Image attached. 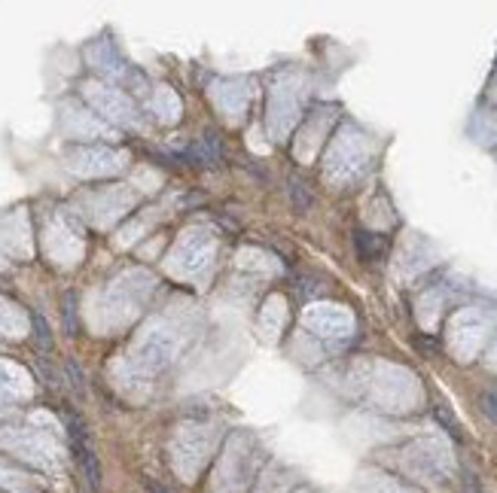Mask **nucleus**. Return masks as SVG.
<instances>
[{
  "label": "nucleus",
  "mask_w": 497,
  "mask_h": 493,
  "mask_svg": "<svg viewBox=\"0 0 497 493\" xmlns=\"http://www.w3.org/2000/svg\"><path fill=\"white\" fill-rule=\"evenodd\" d=\"M0 393H9V396L28 393V375L22 372V368H16V366L0 363Z\"/></svg>",
  "instance_id": "nucleus-17"
},
{
  "label": "nucleus",
  "mask_w": 497,
  "mask_h": 493,
  "mask_svg": "<svg viewBox=\"0 0 497 493\" xmlns=\"http://www.w3.org/2000/svg\"><path fill=\"white\" fill-rule=\"evenodd\" d=\"M302 493H306V490H302Z\"/></svg>",
  "instance_id": "nucleus-26"
},
{
  "label": "nucleus",
  "mask_w": 497,
  "mask_h": 493,
  "mask_svg": "<svg viewBox=\"0 0 497 493\" xmlns=\"http://www.w3.org/2000/svg\"><path fill=\"white\" fill-rule=\"evenodd\" d=\"M250 454H253V448H250L247 436H235L229 441L226 457H223V463H220V478H217V484H220L223 493H235L247 481V475H250Z\"/></svg>",
  "instance_id": "nucleus-7"
},
{
  "label": "nucleus",
  "mask_w": 497,
  "mask_h": 493,
  "mask_svg": "<svg viewBox=\"0 0 497 493\" xmlns=\"http://www.w3.org/2000/svg\"><path fill=\"white\" fill-rule=\"evenodd\" d=\"M86 95L92 98L101 110H104V116L116 119V122H125V125H135V122H138V113H135V107H131V101L123 98L119 91L104 89V86H89Z\"/></svg>",
  "instance_id": "nucleus-13"
},
{
  "label": "nucleus",
  "mask_w": 497,
  "mask_h": 493,
  "mask_svg": "<svg viewBox=\"0 0 497 493\" xmlns=\"http://www.w3.org/2000/svg\"><path fill=\"white\" fill-rule=\"evenodd\" d=\"M147 493H168L162 484H156V481H147Z\"/></svg>",
  "instance_id": "nucleus-25"
},
{
  "label": "nucleus",
  "mask_w": 497,
  "mask_h": 493,
  "mask_svg": "<svg viewBox=\"0 0 497 493\" xmlns=\"http://www.w3.org/2000/svg\"><path fill=\"white\" fill-rule=\"evenodd\" d=\"M25 481H28V478H25L18 469L0 463V487H25Z\"/></svg>",
  "instance_id": "nucleus-21"
},
{
  "label": "nucleus",
  "mask_w": 497,
  "mask_h": 493,
  "mask_svg": "<svg viewBox=\"0 0 497 493\" xmlns=\"http://www.w3.org/2000/svg\"><path fill=\"white\" fill-rule=\"evenodd\" d=\"M406 463H409V469L415 472V475H421L428 481H440V484L452 475V469H454L449 448L436 438H421V441H415V445L406 448Z\"/></svg>",
  "instance_id": "nucleus-5"
},
{
  "label": "nucleus",
  "mask_w": 497,
  "mask_h": 493,
  "mask_svg": "<svg viewBox=\"0 0 497 493\" xmlns=\"http://www.w3.org/2000/svg\"><path fill=\"white\" fill-rule=\"evenodd\" d=\"M31 326H34V338L43 351H52V332H49V323L40 314H31Z\"/></svg>",
  "instance_id": "nucleus-20"
},
{
  "label": "nucleus",
  "mask_w": 497,
  "mask_h": 493,
  "mask_svg": "<svg viewBox=\"0 0 497 493\" xmlns=\"http://www.w3.org/2000/svg\"><path fill=\"white\" fill-rule=\"evenodd\" d=\"M0 445L9 448L13 454H18L22 460H28V463L40 466V469L52 466V450H49L46 441L40 436H34V433H16V429H9V433L0 436Z\"/></svg>",
  "instance_id": "nucleus-12"
},
{
  "label": "nucleus",
  "mask_w": 497,
  "mask_h": 493,
  "mask_svg": "<svg viewBox=\"0 0 497 493\" xmlns=\"http://www.w3.org/2000/svg\"><path fill=\"white\" fill-rule=\"evenodd\" d=\"M67 332L77 335V323H74V293H67Z\"/></svg>",
  "instance_id": "nucleus-24"
},
{
  "label": "nucleus",
  "mask_w": 497,
  "mask_h": 493,
  "mask_svg": "<svg viewBox=\"0 0 497 493\" xmlns=\"http://www.w3.org/2000/svg\"><path fill=\"white\" fill-rule=\"evenodd\" d=\"M367 147H363L360 135L354 131H342L333 143L330 156H327V177L330 180H351L367 168Z\"/></svg>",
  "instance_id": "nucleus-6"
},
{
  "label": "nucleus",
  "mask_w": 497,
  "mask_h": 493,
  "mask_svg": "<svg viewBox=\"0 0 497 493\" xmlns=\"http://www.w3.org/2000/svg\"><path fill=\"white\" fill-rule=\"evenodd\" d=\"M211 256H214V232L211 229H186L180 232L168 253V271L174 277H196L208 268Z\"/></svg>",
  "instance_id": "nucleus-3"
},
{
  "label": "nucleus",
  "mask_w": 497,
  "mask_h": 493,
  "mask_svg": "<svg viewBox=\"0 0 497 493\" xmlns=\"http://www.w3.org/2000/svg\"><path fill=\"white\" fill-rule=\"evenodd\" d=\"M302 320H306V326L314 335H323V338H348L354 329L351 314L339 305H311L306 307Z\"/></svg>",
  "instance_id": "nucleus-8"
},
{
  "label": "nucleus",
  "mask_w": 497,
  "mask_h": 493,
  "mask_svg": "<svg viewBox=\"0 0 497 493\" xmlns=\"http://www.w3.org/2000/svg\"><path fill=\"white\" fill-rule=\"evenodd\" d=\"M482 408H485V414H488L494 424H497V390H491V393H485L482 399Z\"/></svg>",
  "instance_id": "nucleus-23"
},
{
  "label": "nucleus",
  "mask_w": 497,
  "mask_h": 493,
  "mask_svg": "<svg viewBox=\"0 0 497 493\" xmlns=\"http://www.w3.org/2000/svg\"><path fill=\"white\" fill-rule=\"evenodd\" d=\"M375 490H379V493H421V490L406 487V484H400V481H391V478H384V475H379V484H375Z\"/></svg>",
  "instance_id": "nucleus-22"
},
{
  "label": "nucleus",
  "mask_w": 497,
  "mask_h": 493,
  "mask_svg": "<svg viewBox=\"0 0 497 493\" xmlns=\"http://www.w3.org/2000/svg\"><path fill=\"white\" fill-rule=\"evenodd\" d=\"M284 320H287V305H284L281 295H269L266 305H262V311H259V335H262V341H269V344L275 341Z\"/></svg>",
  "instance_id": "nucleus-15"
},
{
  "label": "nucleus",
  "mask_w": 497,
  "mask_h": 493,
  "mask_svg": "<svg viewBox=\"0 0 497 493\" xmlns=\"http://www.w3.org/2000/svg\"><path fill=\"white\" fill-rule=\"evenodd\" d=\"M214 433L205 424H184L171 438V466L184 481H196L199 472L208 466Z\"/></svg>",
  "instance_id": "nucleus-2"
},
{
  "label": "nucleus",
  "mask_w": 497,
  "mask_h": 493,
  "mask_svg": "<svg viewBox=\"0 0 497 493\" xmlns=\"http://www.w3.org/2000/svg\"><path fill=\"white\" fill-rule=\"evenodd\" d=\"M177 351H180V329H174L165 320H153L131 347V366L140 375H159L177 359Z\"/></svg>",
  "instance_id": "nucleus-1"
},
{
  "label": "nucleus",
  "mask_w": 497,
  "mask_h": 493,
  "mask_svg": "<svg viewBox=\"0 0 497 493\" xmlns=\"http://www.w3.org/2000/svg\"><path fill=\"white\" fill-rule=\"evenodd\" d=\"M272 256L259 253V250H241L238 253V265L241 268H259V271H275V262H269Z\"/></svg>",
  "instance_id": "nucleus-19"
},
{
  "label": "nucleus",
  "mask_w": 497,
  "mask_h": 493,
  "mask_svg": "<svg viewBox=\"0 0 497 493\" xmlns=\"http://www.w3.org/2000/svg\"><path fill=\"white\" fill-rule=\"evenodd\" d=\"M70 159L86 162V164H79V168H77L83 174H110V171H119V168H123V162H125V156H119V152H107V149H79L77 156H70Z\"/></svg>",
  "instance_id": "nucleus-16"
},
{
  "label": "nucleus",
  "mask_w": 497,
  "mask_h": 493,
  "mask_svg": "<svg viewBox=\"0 0 497 493\" xmlns=\"http://www.w3.org/2000/svg\"><path fill=\"white\" fill-rule=\"evenodd\" d=\"M211 95H214V104H217L220 113H226L229 119H238L241 113H245V107H247L250 91L245 89V82H241V79H220Z\"/></svg>",
  "instance_id": "nucleus-14"
},
{
  "label": "nucleus",
  "mask_w": 497,
  "mask_h": 493,
  "mask_svg": "<svg viewBox=\"0 0 497 493\" xmlns=\"http://www.w3.org/2000/svg\"><path fill=\"white\" fill-rule=\"evenodd\" d=\"M299 116V89L293 86H278L272 91V101H269V128L275 137H284L287 131L293 128V122Z\"/></svg>",
  "instance_id": "nucleus-10"
},
{
  "label": "nucleus",
  "mask_w": 497,
  "mask_h": 493,
  "mask_svg": "<svg viewBox=\"0 0 497 493\" xmlns=\"http://www.w3.org/2000/svg\"><path fill=\"white\" fill-rule=\"evenodd\" d=\"M156 107H159V116L165 119V122L180 119V101H177V95H174L171 89H159V95H156Z\"/></svg>",
  "instance_id": "nucleus-18"
},
{
  "label": "nucleus",
  "mask_w": 497,
  "mask_h": 493,
  "mask_svg": "<svg viewBox=\"0 0 497 493\" xmlns=\"http://www.w3.org/2000/svg\"><path fill=\"white\" fill-rule=\"evenodd\" d=\"M67 436H70V450H74V460H77L79 472H83V478H86L89 490L98 493V490H101V463H98L95 450L89 448V438H86V426H83V420L74 417V414L67 417Z\"/></svg>",
  "instance_id": "nucleus-9"
},
{
  "label": "nucleus",
  "mask_w": 497,
  "mask_h": 493,
  "mask_svg": "<svg viewBox=\"0 0 497 493\" xmlns=\"http://www.w3.org/2000/svg\"><path fill=\"white\" fill-rule=\"evenodd\" d=\"M485 338V320L479 314L473 311H464L452 320V332H449V341H452V351H458L461 359H470L476 351H479Z\"/></svg>",
  "instance_id": "nucleus-11"
},
{
  "label": "nucleus",
  "mask_w": 497,
  "mask_h": 493,
  "mask_svg": "<svg viewBox=\"0 0 497 493\" xmlns=\"http://www.w3.org/2000/svg\"><path fill=\"white\" fill-rule=\"evenodd\" d=\"M375 381H372V399L379 402V408L391 411H406L418 402V384L415 378L397 366H379L375 368Z\"/></svg>",
  "instance_id": "nucleus-4"
}]
</instances>
